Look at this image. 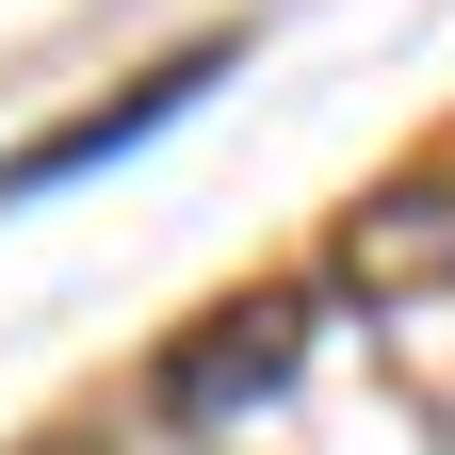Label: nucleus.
Returning a JSON list of instances; mask_svg holds the SVG:
<instances>
[{
	"label": "nucleus",
	"instance_id": "nucleus-1",
	"mask_svg": "<svg viewBox=\"0 0 455 455\" xmlns=\"http://www.w3.org/2000/svg\"><path fill=\"white\" fill-rule=\"evenodd\" d=\"M293 341H309V309H293V293H260V309H228V325H212V341H196L163 390H180L196 423H212V407H260V390L293 374Z\"/></svg>",
	"mask_w": 455,
	"mask_h": 455
},
{
	"label": "nucleus",
	"instance_id": "nucleus-2",
	"mask_svg": "<svg viewBox=\"0 0 455 455\" xmlns=\"http://www.w3.org/2000/svg\"><path fill=\"white\" fill-rule=\"evenodd\" d=\"M196 82H228L212 49H196V66H163V82H131V98H98V114H66V131H49V147H17L0 180H82V163H114V147H147L163 114H196Z\"/></svg>",
	"mask_w": 455,
	"mask_h": 455
}]
</instances>
